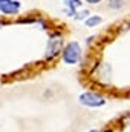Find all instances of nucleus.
<instances>
[{
	"mask_svg": "<svg viewBox=\"0 0 130 132\" xmlns=\"http://www.w3.org/2000/svg\"><path fill=\"white\" fill-rule=\"evenodd\" d=\"M103 22V19L101 17H98V15H94V17H90V19H87L86 20V26H89V28H94V26H97Z\"/></svg>",
	"mask_w": 130,
	"mask_h": 132,
	"instance_id": "423d86ee",
	"label": "nucleus"
},
{
	"mask_svg": "<svg viewBox=\"0 0 130 132\" xmlns=\"http://www.w3.org/2000/svg\"><path fill=\"white\" fill-rule=\"evenodd\" d=\"M89 132H98L97 129H92V131H89Z\"/></svg>",
	"mask_w": 130,
	"mask_h": 132,
	"instance_id": "1a4fd4ad",
	"label": "nucleus"
},
{
	"mask_svg": "<svg viewBox=\"0 0 130 132\" xmlns=\"http://www.w3.org/2000/svg\"><path fill=\"white\" fill-rule=\"evenodd\" d=\"M123 5H124L123 0H109V8H112V9H119Z\"/></svg>",
	"mask_w": 130,
	"mask_h": 132,
	"instance_id": "0eeeda50",
	"label": "nucleus"
},
{
	"mask_svg": "<svg viewBox=\"0 0 130 132\" xmlns=\"http://www.w3.org/2000/svg\"><path fill=\"white\" fill-rule=\"evenodd\" d=\"M78 100L83 106H87V108H101L106 104V98L98 92H83L78 97Z\"/></svg>",
	"mask_w": 130,
	"mask_h": 132,
	"instance_id": "f03ea898",
	"label": "nucleus"
},
{
	"mask_svg": "<svg viewBox=\"0 0 130 132\" xmlns=\"http://www.w3.org/2000/svg\"><path fill=\"white\" fill-rule=\"evenodd\" d=\"M104 132H113V131H110V129H109V131H104Z\"/></svg>",
	"mask_w": 130,
	"mask_h": 132,
	"instance_id": "9d476101",
	"label": "nucleus"
},
{
	"mask_svg": "<svg viewBox=\"0 0 130 132\" xmlns=\"http://www.w3.org/2000/svg\"><path fill=\"white\" fill-rule=\"evenodd\" d=\"M87 3H92V5H95V3H99L101 0H86Z\"/></svg>",
	"mask_w": 130,
	"mask_h": 132,
	"instance_id": "6e6552de",
	"label": "nucleus"
},
{
	"mask_svg": "<svg viewBox=\"0 0 130 132\" xmlns=\"http://www.w3.org/2000/svg\"><path fill=\"white\" fill-rule=\"evenodd\" d=\"M61 46H63V38H61V35H60V34H54V35L49 38V42H48V51H46L48 60L57 57V55L60 54V51H61Z\"/></svg>",
	"mask_w": 130,
	"mask_h": 132,
	"instance_id": "7ed1b4c3",
	"label": "nucleus"
},
{
	"mask_svg": "<svg viewBox=\"0 0 130 132\" xmlns=\"http://www.w3.org/2000/svg\"><path fill=\"white\" fill-rule=\"evenodd\" d=\"M20 9L18 0H0V12L3 14H17Z\"/></svg>",
	"mask_w": 130,
	"mask_h": 132,
	"instance_id": "20e7f679",
	"label": "nucleus"
},
{
	"mask_svg": "<svg viewBox=\"0 0 130 132\" xmlns=\"http://www.w3.org/2000/svg\"><path fill=\"white\" fill-rule=\"evenodd\" d=\"M63 2L69 6V15H75V9L83 5V2L80 0H63Z\"/></svg>",
	"mask_w": 130,
	"mask_h": 132,
	"instance_id": "39448f33",
	"label": "nucleus"
},
{
	"mask_svg": "<svg viewBox=\"0 0 130 132\" xmlns=\"http://www.w3.org/2000/svg\"><path fill=\"white\" fill-rule=\"evenodd\" d=\"M0 25H3V22H0Z\"/></svg>",
	"mask_w": 130,
	"mask_h": 132,
	"instance_id": "9b49d317",
	"label": "nucleus"
},
{
	"mask_svg": "<svg viewBox=\"0 0 130 132\" xmlns=\"http://www.w3.org/2000/svg\"><path fill=\"white\" fill-rule=\"evenodd\" d=\"M80 57H81V46L78 45V42H70L63 49V60L67 65L78 63Z\"/></svg>",
	"mask_w": 130,
	"mask_h": 132,
	"instance_id": "f257e3e1",
	"label": "nucleus"
}]
</instances>
